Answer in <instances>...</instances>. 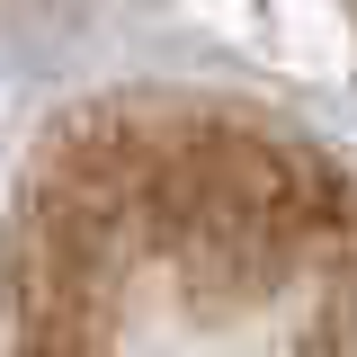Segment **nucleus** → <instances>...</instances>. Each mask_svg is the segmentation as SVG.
Here are the masks:
<instances>
[]
</instances>
